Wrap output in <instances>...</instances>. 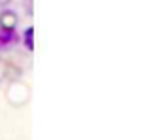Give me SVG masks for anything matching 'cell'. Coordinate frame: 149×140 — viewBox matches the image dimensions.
Listing matches in <instances>:
<instances>
[{"mask_svg":"<svg viewBox=\"0 0 149 140\" xmlns=\"http://www.w3.org/2000/svg\"><path fill=\"white\" fill-rule=\"evenodd\" d=\"M11 42H15V32H13V29H6L4 32H0V48H4V46H10Z\"/></svg>","mask_w":149,"mask_h":140,"instance_id":"obj_1","label":"cell"},{"mask_svg":"<svg viewBox=\"0 0 149 140\" xmlns=\"http://www.w3.org/2000/svg\"><path fill=\"white\" fill-rule=\"evenodd\" d=\"M25 44H26L29 49H34V29L32 27H30V29L26 30V34H25Z\"/></svg>","mask_w":149,"mask_h":140,"instance_id":"obj_2","label":"cell"}]
</instances>
